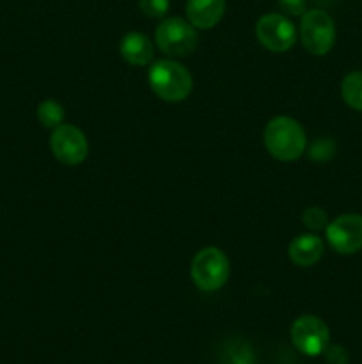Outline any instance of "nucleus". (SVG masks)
<instances>
[{
	"instance_id": "obj_7",
	"label": "nucleus",
	"mask_w": 362,
	"mask_h": 364,
	"mask_svg": "<svg viewBox=\"0 0 362 364\" xmlns=\"http://www.w3.org/2000/svg\"><path fill=\"white\" fill-rule=\"evenodd\" d=\"M53 156L66 166H78L87 159L89 144L85 134L73 124H59L50 135Z\"/></svg>"
},
{
	"instance_id": "obj_6",
	"label": "nucleus",
	"mask_w": 362,
	"mask_h": 364,
	"mask_svg": "<svg viewBox=\"0 0 362 364\" xmlns=\"http://www.w3.org/2000/svg\"><path fill=\"white\" fill-rule=\"evenodd\" d=\"M256 36L259 43L270 52H287L297 41V28L284 14H263L256 23Z\"/></svg>"
},
{
	"instance_id": "obj_9",
	"label": "nucleus",
	"mask_w": 362,
	"mask_h": 364,
	"mask_svg": "<svg viewBox=\"0 0 362 364\" xmlns=\"http://www.w3.org/2000/svg\"><path fill=\"white\" fill-rule=\"evenodd\" d=\"M330 247L339 255H355L362 249V215L344 213L325 228Z\"/></svg>"
},
{
	"instance_id": "obj_1",
	"label": "nucleus",
	"mask_w": 362,
	"mask_h": 364,
	"mask_svg": "<svg viewBox=\"0 0 362 364\" xmlns=\"http://www.w3.org/2000/svg\"><path fill=\"white\" fill-rule=\"evenodd\" d=\"M263 139L270 155L280 162H293L300 159L307 146L304 128L298 121L287 116H277L268 121Z\"/></svg>"
},
{
	"instance_id": "obj_13",
	"label": "nucleus",
	"mask_w": 362,
	"mask_h": 364,
	"mask_svg": "<svg viewBox=\"0 0 362 364\" xmlns=\"http://www.w3.org/2000/svg\"><path fill=\"white\" fill-rule=\"evenodd\" d=\"M220 364H254V350L241 338H233L224 343L219 354Z\"/></svg>"
},
{
	"instance_id": "obj_18",
	"label": "nucleus",
	"mask_w": 362,
	"mask_h": 364,
	"mask_svg": "<svg viewBox=\"0 0 362 364\" xmlns=\"http://www.w3.org/2000/svg\"><path fill=\"white\" fill-rule=\"evenodd\" d=\"M280 11L287 16H302L307 9V2L305 0H277Z\"/></svg>"
},
{
	"instance_id": "obj_12",
	"label": "nucleus",
	"mask_w": 362,
	"mask_h": 364,
	"mask_svg": "<svg viewBox=\"0 0 362 364\" xmlns=\"http://www.w3.org/2000/svg\"><path fill=\"white\" fill-rule=\"evenodd\" d=\"M121 57L133 66H146L153 60V43L142 32H130L121 39Z\"/></svg>"
},
{
	"instance_id": "obj_11",
	"label": "nucleus",
	"mask_w": 362,
	"mask_h": 364,
	"mask_svg": "<svg viewBox=\"0 0 362 364\" xmlns=\"http://www.w3.org/2000/svg\"><path fill=\"white\" fill-rule=\"evenodd\" d=\"M323 251V240L318 237V235L305 233L300 235V237L295 238L290 244V259L298 267H311L314 263H318L322 259Z\"/></svg>"
},
{
	"instance_id": "obj_20",
	"label": "nucleus",
	"mask_w": 362,
	"mask_h": 364,
	"mask_svg": "<svg viewBox=\"0 0 362 364\" xmlns=\"http://www.w3.org/2000/svg\"><path fill=\"white\" fill-rule=\"evenodd\" d=\"M327 361L330 364H346L348 363V352L344 350L339 345H334V347L325 348Z\"/></svg>"
},
{
	"instance_id": "obj_15",
	"label": "nucleus",
	"mask_w": 362,
	"mask_h": 364,
	"mask_svg": "<svg viewBox=\"0 0 362 364\" xmlns=\"http://www.w3.org/2000/svg\"><path fill=\"white\" fill-rule=\"evenodd\" d=\"M38 119L41 121V124L48 128L59 127V124H62L64 119V109L55 100H45L38 107Z\"/></svg>"
},
{
	"instance_id": "obj_17",
	"label": "nucleus",
	"mask_w": 362,
	"mask_h": 364,
	"mask_svg": "<svg viewBox=\"0 0 362 364\" xmlns=\"http://www.w3.org/2000/svg\"><path fill=\"white\" fill-rule=\"evenodd\" d=\"M169 0H138V9L148 18H163L169 11Z\"/></svg>"
},
{
	"instance_id": "obj_5",
	"label": "nucleus",
	"mask_w": 362,
	"mask_h": 364,
	"mask_svg": "<svg viewBox=\"0 0 362 364\" xmlns=\"http://www.w3.org/2000/svg\"><path fill=\"white\" fill-rule=\"evenodd\" d=\"M300 38L305 50L312 55H325L336 41V25L329 13L322 9L305 11L302 14Z\"/></svg>"
},
{
	"instance_id": "obj_4",
	"label": "nucleus",
	"mask_w": 362,
	"mask_h": 364,
	"mask_svg": "<svg viewBox=\"0 0 362 364\" xmlns=\"http://www.w3.org/2000/svg\"><path fill=\"white\" fill-rule=\"evenodd\" d=\"M156 46L169 57H187L197 46V32L183 18H167L156 27Z\"/></svg>"
},
{
	"instance_id": "obj_8",
	"label": "nucleus",
	"mask_w": 362,
	"mask_h": 364,
	"mask_svg": "<svg viewBox=\"0 0 362 364\" xmlns=\"http://www.w3.org/2000/svg\"><path fill=\"white\" fill-rule=\"evenodd\" d=\"M330 333L322 318L312 315H304L297 318L291 326V341L295 348L304 355H319L329 347Z\"/></svg>"
},
{
	"instance_id": "obj_10",
	"label": "nucleus",
	"mask_w": 362,
	"mask_h": 364,
	"mask_svg": "<svg viewBox=\"0 0 362 364\" xmlns=\"http://www.w3.org/2000/svg\"><path fill=\"white\" fill-rule=\"evenodd\" d=\"M226 13V0H188L187 16L195 28H212Z\"/></svg>"
},
{
	"instance_id": "obj_14",
	"label": "nucleus",
	"mask_w": 362,
	"mask_h": 364,
	"mask_svg": "<svg viewBox=\"0 0 362 364\" xmlns=\"http://www.w3.org/2000/svg\"><path fill=\"white\" fill-rule=\"evenodd\" d=\"M341 95L348 107L362 112V71H353L343 78Z\"/></svg>"
},
{
	"instance_id": "obj_16",
	"label": "nucleus",
	"mask_w": 362,
	"mask_h": 364,
	"mask_svg": "<svg viewBox=\"0 0 362 364\" xmlns=\"http://www.w3.org/2000/svg\"><path fill=\"white\" fill-rule=\"evenodd\" d=\"M302 220H304V224L309 228V230H314V231L325 230L327 224H329L327 213L323 212L322 208H318V206H311V208L305 210L304 215H302Z\"/></svg>"
},
{
	"instance_id": "obj_2",
	"label": "nucleus",
	"mask_w": 362,
	"mask_h": 364,
	"mask_svg": "<svg viewBox=\"0 0 362 364\" xmlns=\"http://www.w3.org/2000/svg\"><path fill=\"white\" fill-rule=\"evenodd\" d=\"M149 87L158 98L165 102H181L192 91V75L183 64L176 60H156L148 73Z\"/></svg>"
},
{
	"instance_id": "obj_3",
	"label": "nucleus",
	"mask_w": 362,
	"mask_h": 364,
	"mask_svg": "<svg viewBox=\"0 0 362 364\" xmlns=\"http://www.w3.org/2000/svg\"><path fill=\"white\" fill-rule=\"evenodd\" d=\"M190 276L199 290H220L229 277V259L216 247L201 249L192 259Z\"/></svg>"
},
{
	"instance_id": "obj_19",
	"label": "nucleus",
	"mask_w": 362,
	"mask_h": 364,
	"mask_svg": "<svg viewBox=\"0 0 362 364\" xmlns=\"http://www.w3.org/2000/svg\"><path fill=\"white\" fill-rule=\"evenodd\" d=\"M334 153V142L329 141V139H319L312 144L311 156L314 160H327L329 156H332Z\"/></svg>"
}]
</instances>
